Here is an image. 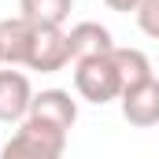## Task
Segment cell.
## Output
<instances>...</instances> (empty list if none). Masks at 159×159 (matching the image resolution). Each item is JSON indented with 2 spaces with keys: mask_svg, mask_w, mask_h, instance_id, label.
Returning a JSON list of instances; mask_svg holds the SVG:
<instances>
[{
  "mask_svg": "<svg viewBox=\"0 0 159 159\" xmlns=\"http://www.w3.org/2000/svg\"><path fill=\"white\" fill-rule=\"evenodd\" d=\"M67 48H70V59L81 63V59H93V56H107L115 48L111 41V30L100 26V22H78L67 30Z\"/></svg>",
  "mask_w": 159,
  "mask_h": 159,
  "instance_id": "52a82bcc",
  "label": "cell"
},
{
  "mask_svg": "<svg viewBox=\"0 0 159 159\" xmlns=\"http://www.w3.org/2000/svg\"><path fill=\"white\" fill-rule=\"evenodd\" d=\"M30 41H34V22H26L22 15L0 19V59L7 67H26Z\"/></svg>",
  "mask_w": 159,
  "mask_h": 159,
  "instance_id": "ba28073f",
  "label": "cell"
},
{
  "mask_svg": "<svg viewBox=\"0 0 159 159\" xmlns=\"http://www.w3.org/2000/svg\"><path fill=\"white\" fill-rule=\"evenodd\" d=\"M111 11H122V15H129V11H137L141 7V0H104Z\"/></svg>",
  "mask_w": 159,
  "mask_h": 159,
  "instance_id": "7c38bea8",
  "label": "cell"
},
{
  "mask_svg": "<svg viewBox=\"0 0 159 159\" xmlns=\"http://www.w3.org/2000/svg\"><path fill=\"white\" fill-rule=\"evenodd\" d=\"M133 19H137V26H141L144 37L159 41V0H141V7L133 11Z\"/></svg>",
  "mask_w": 159,
  "mask_h": 159,
  "instance_id": "8fae6325",
  "label": "cell"
},
{
  "mask_svg": "<svg viewBox=\"0 0 159 159\" xmlns=\"http://www.w3.org/2000/svg\"><path fill=\"white\" fill-rule=\"evenodd\" d=\"M63 152H67V133L26 119L0 148V159H63Z\"/></svg>",
  "mask_w": 159,
  "mask_h": 159,
  "instance_id": "6da1fadb",
  "label": "cell"
},
{
  "mask_svg": "<svg viewBox=\"0 0 159 159\" xmlns=\"http://www.w3.org/2000/svg\"><path fill=\"white\" fill-rule=\"evenodd\" d=\"M70 63V48H67V30L63 26H34L30 41V59L26 67L41 74H56Z\"/></svg>",
  "mask_w": 159,
  "mask_h": 159,
  "instance_id": "3957f363",
  "label": "cell"
},
{
  "mask_svg": "<svg viewBox=\"0 0 159 159\" xmlns=\"http://www.w3.org/2000/svg\"><path fill=\"white\" fill-rule=\"evenodd\" d=\"M122 104V119L137 129L159 126V78H148L144 85H133L119 96Z\"/></svg>",
  "mask_w": 159,
  "mask_h": 159,
  "instance_id": "5b68a950",
  "label": "cell"
},
{
  "mask_svg": "<svg viewBox=\"0 0 159 159\" xmlns=\"http://www.w3.org/2000/svg\"><path fill=\"white\" fill-rule=\"evenodd\" d=\"M26 119L41 122L48 129H59V133H70V126L78 122V100L67 89H41V93H34Z\"/></svg>",
  "mask_w": 159,
  "mask_h": 159,
  "instance_id": "277c9868",
  "label": "cell"
},
{
  "mask_svg": "<svg viewBox=\"0 0 159 159\" xmlns=\"http://www.w3.org/2000/svg\"><path fill=\"white\" fill-rule=\"evenodd\" d=\"M111 56H115V67H119V78H122V93L133 89V85H144L148 78H156L152 59H148L141 48H119V44H115Z\"/></svg>",
  "mask_w": 159,
  "mask_h": 159,
  "instance_id": "9c48e42d",
  "label": "cell"
},
{
  "mask_svg": "<svg viewBox=\"0 0 159 159\" xmlns=\"http://www.w3.org/2000/svg\"><path fill=\"white\" fill-rule=\"evenodd\" d=\"M74 0H19V15L34 26H63Z\"/></svg>",
  "mask_w": 159,
  "mask_h": 159,
  "instance_id": "30bf717a",
  "label": "cell"
},
{
  "mask_svg": "<svg viewBox=\"0 0 159 159\" xmlns=\"http://www.w3.org/2000/svg\"><path fill=\"white\" fill-rule=\"evenodd\" d=\"M0 63H4V59H0Z\"/></svg>",
  "mask_w": 159,
  "mask_h": 159,
  "instance_id": "4fadbf2b",
  "label": "cell"
},
{
  "mask_svg": "<svg viewBox=\"0 0 159 159\" xmlns=\"http://www.w3.org/2000/svg\"><path fill=\"white\" fill-rule=\"evenodd\" d=\"M30 104H34L30 78L15 67L0 70V122H26Z\"/></svg>",
  "mask_w": 159,
  "mask_h": 159,
  "instance_id": "8992f818",
  "label": "cell"
},
{
  "mask_svg": "<svg viewBox=\"0 0 159 159\" xmlns=\"http://www.w3.org/2000/svg\"><path fill=\"white\" fill-rule=\"evenodd\" d=\"M111 52L74 63V89H78L81 100H89V104H111V100L122 96V78H119V67H115Z\"/></svg>",
  "mask_w": 159,
  "mask_h": 159,
  "instance_id": "7a4b0ae2",
  "label": "cell"
}]
</instances>
